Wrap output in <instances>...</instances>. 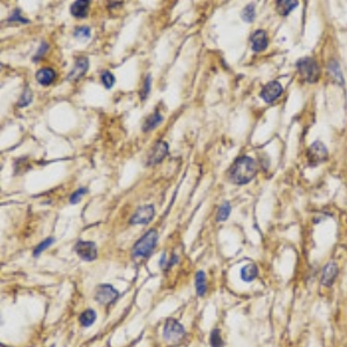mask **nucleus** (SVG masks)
Instances as JSON below:
<instances>
[{
	"label": "nucleus",
	"instance_id": "obj_1",
	"mask_svg": "<svg viewBox=\"0 0 347 347\" xmlns=\"http://www.w3.org/2000/svg\"><path fill=\"white\" fill-rule=\"evenodd\" d=\"M256 175V163L249 156H242L235 161L229 169V180L233 183L243 184L249 183Z\"/></svg>",
	"mask_w": 347,
	"mask_h": 347
},
{
	"label": "nucleus",
	"instance_id": "obj_2",
	"mask_svg": "<svg viewBox=\"0 0 347 347\" xmlns=\"http://www.w3.org/2000/svg\"><path fill=\"white\" fill-rule=\"evenodd\" d=\"M159 240V234L155 229L148 230L133 246L132 255L134 257H148L154 250Z\"/></svg>",
	"mask_w": 347,
	"mask_h": 347
},
{
	"label": "nucleus",
	"instance_id": "obj_3",
	"mask_svg": "<svg viewBox=\"0 0 347 347\" xmlns=\"http://www.w3.org/2000/svg\"><path fill=\"white\" fill-rule=\"evenodd\" d=\"M300 76L309 83H314L320 79L321 70L316 61L312 58H302L296 64Z\"/></svg>",
	"mask_w": 347,
	"mask_h": 347
},
{
	"label": "nucleus",
	"instance_id": "obj_4",
	"mask_svg": "<svg viewBox=\"0 0 347 347\" xmlns=\"http://www.w3.org/2000/svg\"><path fill=\"white\" fill-rule=\"evenodd\" d=\"M185 334V329L180 322L175 320V318H168L165 321L163 327V337L165 340L171 343H176L181 340Z\"/></svg>",
	"mask_w": 347,
	"mask_h": 347
},
{
	"label": "nucleus",
	"instance_id": "obj_5",
	"mask_svg": "<svg viewBox=\"0 0 347 347\" xmlns=\"http://www.w3.org/2000/svg\"><path fill=\"white\" fill-rule=\"evenodd\" d=\"M120 296L118 290L114 286L109 285V284H103L96 287L95 299L99 303L103 306H110L114 303Z\"/></svg>",
	"mask_w": 347,
	"mask_h": 347
},
{
	"label": "nucleus",
	"instance_id": "obj_6",
	"mask_svg": "<svg viewBox=\"0 0 347 347\" xmlns=\"http://www.w3.org/2000/svg\"><path fill=\"white\" fill-rule=\"evenodd\" d=\"M308 162L309 164L315 167L320 163H323L329 158V152H327V147L324 146L323 143L315 142L312 145L308 148Z\"/></svg>",
	"mask_w": 347,
	"mask_h": 347
},
{
	"label": "nucleus",
	"instance_id": "obj_7",
	"mask_svg": "<svg viewBox=\"0 0 347 347\" xmlns=\"http://www.w3.org/2000/svg\"><path fill=\"white\" fill-rule=\"evenodd\" d=\"M76 252L83 261L90 262L98 257V248L90 241H79L76 245Z\"/></svg>",
	"mask_w": 347,
	"mask_h": 347
},
{
	"label": "nucleus",
	"instance_id": "obj_8",
	"mask_svg": "<svg viewBox=\"0 0 347 347\" xmlns=\"http://www.w3.org/2000/svg\"><path fill=\"white\" fill-rule=\"evenodd\" d=\"M283 94V86L279 81H270L263 87L261 92V98L266 103H271L279 98Z\"/></svg>",
	"mask_w": 347,
	"mask_h": 347
},
{
	"label": "nucleus",
	"instance_id": "obj_9",
	"mask_svg": "<svg viewBox=\"0 0 347 347\" xmlns=\"http://www.w3.org/2000/svg\"><path fill=\"white\" fill-rule=\"evenodd\" d=\"M154 217V206L146 205L142 206L136 211V213L131 218L130 224L132 225H146Z\"/></svg>",
	"mask_w": 347,
	"mask_h": 347
},
{
	"label": "nucleus",
	"instance_id": "obj_10",
	"mask_svg": "<svg viewBox=\"0 0 347 347\" xmlns=\"http://www.w3.org/2000/svg\"><path fill=\"white\" fill-rule=\"evenodd\" d=\"M168 154V145L163 142H158L156 145L153 147L152 152L148 156V164L154 165L160 163Z\"/></svg>",
	"mask_w": 347,
	"mask_h": 347
},
{
	"label": "nucleus",
	"instance_id": "obj_11",
	"mask_svg": "<svg viewBox=\"0 0 347 347\" xmlns=\"http://www.w3.org/2000/svg\"><path fill=\"white\" fill-rule=\"evenodd\" d=\"M89 67V61L87 58H80L78 59L74 67L72 68V71L70 72V74L67 76V80H79L83 74L86 73L87 70Z\"/></svg>",
	"mask_w": 347,
	"mask_h": 347
},
{
	"label": "nucleus",
	"instance_id": "obj_12",
	"mask_svg": "<svg viewBox=\"0 0 347 347\" xmlns=\"http://www.w3.org/2000/svg\"><path fill=\"white\" fill-rule=\"evenodd\" d=\"M338 277V266L336 263H329L327 266L323 268V273H322V284L324 286H331Z\"/></svg>",
	"mask_w": 347,
	"mask_h": 347
},
{
	"label": "nucleus",
	"instance_id": "obj_13",
	"mask_svg": "<svg viewBox=\"0 0 347 347\" xmlns=\"http://www.w3.org/2000/svg\"><path fill=\"white\" fill-rule=\"evenodd\" d=\"M251 42H252V50L255 52H261L263 50H265L267 48V36L266 33L264 30H257L251 37Z\"/></svg>",
	"mask_w": 347,
	"mask_h": 347
},
{
	"label": "nucleus",
	"instance_id": "obj_14",
	"mask_svg": "<svg viewBox=\"0 0 347 347\" xmlns=\"http://www.w3.org/2000/svg\"><path fill=\"white\" fill-rule=\"evenodd\" d=\"M56 78V72L50 67L41 68L40 71H37L36 73V80L37 82L41 83L42 86H49L54 82Z\"/></svg>",
	"mask_w": 347,
	"mask_h": 347
},
{
	"label": "nucleus",
	"instance_id": "obj_15",
	"mask_svg": "<svg viewBox=\"0 0 347 347\" xmlns=\"http://www.w3.org/2000/svg\"><path fill=\"white\" fill-rule=\"evenodd\" d=\"M89 1L87 0H78L71 6V14L76 18H86L88 14Z\"/></svg>",
	"mask_w": 347,
	"mask_h": 347
},
{
	"label": "nucleus",
	"instance_id": "obj_16",
	"mask_svg": "<svg viewBox=\"0 0 347 347\" xmlns=\"http://www.w3.org/2000/svg\"><path fill=\"white\" fill-rule=\"evenodd\" d=\"M258 268L255 264H248L245 266L242 267L241 270V279L245 283H251L257 278Z\"/></svg>",
	"mask_w": 347,
	"mask_h": 347
},
{
	"label": "nucleus",
	"instance_id": "obj_17",
	"mask_svg": "<svg viewBox=\"0 0 347 347\" xmlns=\"http://www.w3.org/2000/svg\"><path fill=\"white\" fill-rule=\"evenodd\" d=\"M162 122V116L159 111H155L154 114L148 116V117L146 118L145 123H143V132H149V131L155 129L156 126H158L159 124H160Z\"/></svg>",
	"mask_w": 347,
	"mask_h": 347
},
{
	"label": "nucleus",
	"instance_id": "obj_18",
	"mask_svg": "<svg viewBox=\"0 0 347 347\" xmlns=\"http://www.w3.org/2000/svg\"><path fill=\"white\" fill-rule=\"evenodd\" d=\"M196 290L197 295L204 296L207 292V284H206V274L204 271H198L196 274Z\"/></svg>",
	"mask_w": 347,
	"mask_h": 347
},
{
	"label": "nucleus",
	"instance_id": "obj_19",
	"mask_svg": "<svg viewBox=\"0 0 347 347\" xmlns=\"http://www.w3.org/2000/svg\"><path fill=\"white\" fill-rule=\"evenodd\" d=\"M298 1H292V0H280L277 1V11L280 15H288L294 8L298 7Z\"/></svg>",
	"mask_w": 347,
	"mask_h": 347
},
{
	"label": "nucleus",
	"instance_id": "obj_20",
	"mask_svg": "<svg viewBox=\"0 0 347 347\" xmlns=\"http://www.w3.org/2000/svg\"><path fill=\"white\" fill-rule=\"evenodd\" d=\"M95 320H96V312L94 311L93 309H88V310L83 311L79 317L80 324L82 325L83 327H88L90 325H93Z\"/></svg>",
	"mask_w": 347,
	"mask_h": 347
},
{
	"label": "nucleus",
	"instance_id": "obj_21",
	"mask_svg": "<svg viewBox=\"0 0 347 347\" xmlns=\"http://www.w3.org/2000/svg\"><path fill=\"white\" fill-rule=\"evenodd\" d=\"M231 212V207L230 204L228 202H225L223 205L220 206V208H219L218 214H217V220L220 221V223H223V221H226L228 218H229Z\"/></svg>",
	"mask_w": 347,
	"mask_h": 347
},
{
	"label": "nucleus",
	"instance_id": "obj_22",
	"mask_svg": "<svg viewBox=\"0 0 347 347\" xmlns=\"http://www.w3.org/2000/svg\"><path fill=\"white\" fill-rule=\"evenodd\" d=\"M209 345L211 347H224L225 343L221 338V333L219 329H214L209 334Z\"/></svg>",
	"mask_w": 347,
	"mask_h": 347
},
{
	"label": "nucleus",
	"instance_id": "obj_23",
	"mask_svg": "<svg viewBox=\"0 0 347 347\" xmlns=\"http://www.w3.org/2000/svg\"><path fill=\"white\" fill-rule=\"evenodd\" d=\"M255 17H256V11H255V6L252 4L248 5L242 11V19L245 21V22L251 23L252 21L255 20Z\"/></svg>",
	"mask_w": 347,
	"mask_h": 347
},
{
	"label": "nucleus",
	"instance_id": "obj_24",
	"mask_svg": "<svg viewBox=\"0 0 347 347\" xmlns=\"http://www.w3.org/2000/svg\"><path fill=\"white\" fill-rule=\"evenodd\" d=\"M31 101H33V93H31V90L29 88H26V90H24L22 94V96H21L20 101L18 103V105L20 108L27 107L28 104H30Z\"/></svg>",
	"mask_w": 347,
	"mask_h": 347
},
{
	"label": "nucleus",
	"instance_id": "obj_25",
	"mask_svg": "<svg viewBox=\"0 0 347 347\" xmlns=\"http://www.w3.org/2000/svg\"><path fill=\"white\" fill-rule=\"evenodd\" d=\"M101 79H102L103 85L107 87L108 89H110L111 87L115 85V77L112 76L110 72L107 71V72H104V73H102Z\"/></svg>",
	"mask_w": 347,
	"mask_h": 347
},
{
	"label": "nucleus",
	"instance_id": "obj_26",
	"mask_svg": "<svg viewBox=\"0 0 347 347\" xmlns=\"http://www.w3.org/2000/svg\"><path fill=\"white\" fill-rule=\"evenodd\" d=\"M52 243H54V239H46L45 241H43V242L40 243V245L35 248V250H34V256L37 257L41 252L44 251L45 249H48L49 246L52 245Z\"/></svg>",
	"mask_w": 347,
	"mask_h": 347
},
{
	"label": "nucleus",
	"instance_id": "obj_27",
	"mask_svg": "<svg viewBox=\"0 0 347 347\" xmlns=\"http://www.w3.org/2000/svg\"><path fill=\"white\" fill-rule=\"evenodd\" d=\"M89 28L88 27H79L77 28L76 31H74V36L77 37V39L85 41L87 39H89L90 34H89Z\"/></svg>",
	"mask_w": 347,
	"mask_h": 347
},
{
	"label": "nucleus",
	"instance_id": "obj_28",
	"mask_svg": "<svg viewBox=\"0 0 347 347\" xmlns=\"http://www.w3.org/2000/svg\"><path fill=\"white\" fill-rule=\"evenodd\" d=\"M86 192H87V190L85 189V187H81V189L77 190V191L71 196V198H70L71 204H77V203H79L80 199H81V197L85 195Z\"/></svg>",
	"mask_w": 347,
	"mask_h": 347
},
{
	"label": "nucleus",
	"instance_id": "obj_29",
	"mask_svg": "<svg viewBox=\"0 0 347 347\" xmlns=\"http://www.w3.org/2000/svg\"><path fill=\"white\" fill-rule=\"evenodd\" d=\"M329 70H330L331 73H334V76H336L337 80L342 81V82H343V77H342V73H340V71H339V65L337 64L336 61L331 62V64L329 65Z\"/></svg>",
	"mask_w": 347,
	"mask_h": 347
},
{
	"label": "nucleus",
	"instance_id": "obj_30",
	"mask_svg": "<svg viewBox=\"0 0 347 347\" xmlns=\"http://www.w3.org/2000/svg\"><path fill=\"white\" fill-rule=\"evenodd\" d=\"M149 90H151V76H147L145 82H143V92H142V99L145 100L146 96L148 95Z\"/></svg>",
	"mask_w": 347,
	"mask_h": 347
},
{
	"label": "nucleus",
	"instance_id": "obj_31",
	"mask_svg": "<svg viewBox=\"0 0 347 347\" xmlns=\"http://www.w3.org/2000/svg\"><path fill=\"white\" fill-rule=\"evenodd\" d=\"M8 21H14V22H17V21H19V22H28V20H26V19H23L22 17H21L20 14H19V11H15L13 14H12V17L8 19Z\"/></svg>",
	"mask_w": 347,
	"mask_h": 347
},
{
	"label": "nucleus",
	"instance_id": "obj_32",
	"mask_svg": "<svg viewBox=\"0 0 347 347\" xmlns=\"http://www.w3.org/2000/svg\"><path fill=\"white\" fill-rule=\"evenodd\" d=\"M46 50H48V44H46V43H42V45H41V48L39 50V52H37V56L35 57V59L41 57V55H44Z\"/></svg>",
	"mask_w": 347,
	"mask_h": 347
}]
</instances>
